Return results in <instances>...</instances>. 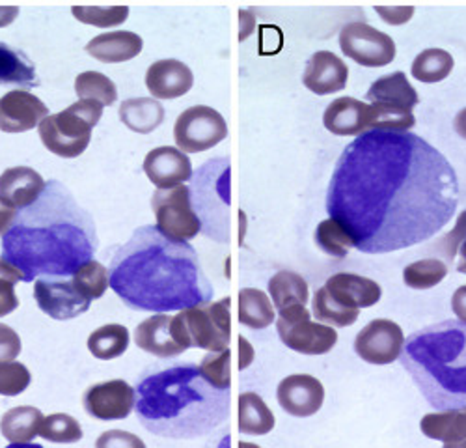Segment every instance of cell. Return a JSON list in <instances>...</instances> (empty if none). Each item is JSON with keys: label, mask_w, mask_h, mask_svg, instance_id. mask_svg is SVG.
I'll return each instance as SVG.
<instances>
[{"label": "cell", "mask_w": 466, "mask_h": 448, "mask_svg": "<svg viewBox=\"0 0 466 448\" xmlns=\"http://www.w3.org/2000/svg\"><path fill=\"white\" fill-rule=\"evenodd\" d=\"M459 181L435 146L409 131L373 129L341 152L327 211L357 250L386 254L431 239L451 220Z\"/></svg>", "instance_id": "obj_1"}, {"label": "cell", "mask_w": 466, "mask_h": 448, "mask_svg": "<svg viewBox=\"0 0 466 448\" xmlns=\"http://www.w3.org/2000/svg\"><path fill=\"white\" fill-rule=\"evenodd\" d=\"M108 282L122 301L142 312L167 314L213 299V286L192 245L140 227L112 256Z\"/></svg>", "instance_id": "obj_2"}, {"label": "cell", "mask_w": 466, "mask_h": 448, "mask_svg": "<svg viewBox=\"0 0 466 448\" xmlns=\"http://www.w3.org/2000/svg\"><path fill=\"white\" fill-rule=\"evenodd\" d=\"M96 250L94 217L56 179L17 213L3 236V256L23 273L25 282L37 277H71L94 260Z\"/></svg>", "instance_id": "obj_3"}, {"label": "cell", "mask_w": 466, "mask_h": 448, "mask_svg": "<svg viewBox=\"0 0 466 448\" xmlns=\"http://www.w3.org/2000/svg\"><path fill=\"white\" fill-rule=\"evenodd\" d=\"M140 424L168 439H198L218 430L229 417V389L215 387L200 364L151 366L135 387Z\"/></svg>", "instance_id": "obj_4"}, {"label": "cell", "mask_w": 466, "mask_h": 448, "mask_svg": "<svg viewBox=\"0 0 466 448\" xmlns=\"http://www.w3.org/2000/svg\"><path fill=\"white\" fill-rule=\"evenodd\" d=\"M421 396L437 411L466 407V323L446 320L412 332L400 355Z\"/></svg>", "instance_id": "obj_5"}, {"label": "cell", "mask_w": 466, "mask_h": 448, "mask_svg": "<svg viewBox=\"0 0 466 448\" xmlns=\"http://www.w3.org/2000/svg\"><path fill=\"white\" fill-rule=\"evenodd\" d=\"M229 305V297H224L220 301L209 299V301L179 311V314L172 318V327L179 344L185 350H226L231 339Z\"/></svg>", "instance_id": "obj_6"}, {"label": "cell", "mask_w": 466, "mask_h": 448, "mask_svg": "<svg viewBox=\"0 0 466 448\" xmlns=\"http://www.w3.org/2000/svg\"><path fill=\"white\" fill-rule=\"evenodd\" d=\"M279 312L277 331L280 341L289 350L304 355H325L336 346V329L327 323L312 321V314L304 305H291Z\"/></svg>", "instance_id": "obj_7"}, {"label": "cell", "mask_w": 466, "mask_h": 448, "mask_svg": "<svg viewBox=\"0 0 466 448\" xmlns=\"http://www.w3.org/2000/svg\"><path fill=\"white\" fill-rule=\"evenodd\" d=\"M157 229L177 241L194 239L202 232V220L192 206V195L187 185L179 183L170 189H157L151 199Z\"/></svg>", "instance_id": "obj_8"}, {"label": "cell", "mask_w": 466, "mask_h": 448, "mask_svg": "<svg viewBox=\"0 0 466 448\" xmlns=\"http://www.w3.org/2000/svg\"><path fill=\"white\" fill-rule=\"evenodd\" d=\"M37 129H40V138L51 154L73 159L85 154L92 140L94 126L69 105L58 115L46 117Z\"/></svg>", "instance_id": "obj_9"}, {"label": "cell", "mask_w": 466, "mask_h": 448, "mask_svg": "<svg viewBox=\"0 0 466 448\" xmlns=\"http://www.w3.org/2000/svg\"><path fill=\"white\" fill-rule=\"evenodd\" d=\"M228 137V124L220 112L197 105L181 112L174 126V138L187 154H200L215 148Z\"/></svg>", "instance_id": "obj_10"}, {"label": "cell", "mask_w": 466, "mask_h": 448, "mask_svg": "<svg viewBox=\"0 0 466 448\" xmlns=\"http://www.w3.org/2000/svg\"><path fill=\"white\" fill-rule=\"evenodd\" d=\"M341 53L366 67H384L396 58V44L388 34L364 21L349 23L339 32Z\"/></svg>", "instance_id": "obj_11"}, {"label": "cell", "mask_w": 466, "mask_h": 448, "mask_svg": "<svg viewBox=\"0 0 466 448\" xmlns=\"http://www.w3.org/2000/svg\"><path fill=\"white\" fill-rule=\"evenodd\" d=\"M35 303L53 320L66 321L85 314L92 299L85 297L66 277H37L34 284Z\"/></svg>", "instance_id": "obj_12"}, {"label": "cell", "mask_w": 466, "mask_h": 448, "mask_svg": "<svg viewBox=\"0 0 466 448\" xmlns=\"http://www.w3.org/2000/svg\"><path fill=\"white\" fill-rule=\"evenodd\" d=\"M405 334L396 321L373 320L357 334L355 351L370 364H390L400 359Z\"/></svg>", "instance_id": "obj_13"}, {"label": "cell", "mask_w": 466, "mask_h": 448, "mask_svg": "<svg viewBox=\"0 0 466 448\" xmlns=\"http://www.w3.org/2000/svg\"><path fill=\"white\" fill-rule=\"evenodd\" d=\"M85 409L97 421H124L135 409V389L124 380L97 383L85 392Z\"/></svg>", "instance_id": "obj_14"}, {"label": "cell", "mask_w": 466, "mask_h": 448, "mask_svg": "<svg viewBox=\"0 0 466 448\" xmlns=\"http://www.w3.org/2000/svg\"><path fill=\"white\" fill-rule=\"evenodd\" d=\"M277 398L286 413L306 419L316 415L323 407L325 389L323 383L308 373H293L280 382Z\"/></svg>", "instance_id": "obj_15"}, {"label": "cell", "mask_w": 466, "mask_h": 448, "mask_svg": "<svg viewBox=\"0 0 466 448\" xmlns=\"http://www.w3.org/2000/svg\"><path fill=\"white\" fill-rule=\"evenodd\" d=\"M49 117V107L28 90H12L0 97V129L25 133Z\"/></svg>", "instance_id": "obj_16"}, {"label": "cell", "mask_w": 466, "mask_h": 448, "mask_svg": "<svg viewBox=\"0 0 466 448\" xmlns=\"http://www.w3.org/2000/svg\"><path fill=\"white\" fill-rule=\"evenodd\" d=\"M144 172L157 189H170L192 178V165L181 149L161 146L146 156Z\"/></svg>", "instance_id": "obj_17"}, {"label": "cell", "mask_w": 466, "mask_h": 448, "mask_svg": "<svg viewBox=\"0 0 466 448\" xmlns=\"http://www.w3.org/2000/svg\"><path fill=\"white\" fill-rule=\"evenodd\" d=\"M347 64L330 51H318L306 62L302 75L304 87L318 96H329L347 87Z\"/></svg>", "instance_id": "obj_18"}, {"label": "cell", "mask_w": 466, "mask_h": 448, "mask_svg": "<svg viewBox=\"0 0 466 448\" xmlns=\"http://www.w3.org/2000/svg\"><path fill=\"white\" fill-rule=\"evenodd\" d=\"M194 85V75L181 60L167 58L149 66L146 73V87L157 99H176L185 96Z\"/></svg>", "instance_id": "obj_19"}, {"label": "cell", "mask_w": 466, "mask_h": 448, "mask_svg": "<svg viewBox=\"0 0 466 448\" xmlns=\"http://www.w3.org/2000/svg\"><path fill=\"white\" fill-rule=\"evenodd\" d=\"M371 107L355 97L334 99L323 115L327 131L338 137H360L370 131Z\"/></svg>", "instance_id": "obj_20"}, {"label": "cell", "mask_w": 466, "mask_h": 448, "mask_svg": "<svg viewBox=\"0 0 466 448\" xmlns=\"http://www.w3.org/2000/svg\"><path fill=\"white\" fill-rule=\"evenodd\" d=\"M172 318L168 314H155L144 320L135 331L137 346L159 359H174L185 353L187 350L176 339Z\"/></svg>", "instance_id": "obj_21"}, {"label": "cell", "mask_w": 466, "mask_h": 448, "mask_svg": "<svg viewBox=\"0 0 466 448\" xmlns=\"http://www.w3.org/2000/svg\"><path fill=\"white\" fill-rule=\"evenodd\" d=\"M325 288L336 301L357 311L377 305L382 295V290L375 280L353 273L332 275L325 282Z\"/></svg>", "instance_id": "obj_22"}, {"label": "cell", "mask_w": 466, "mask_h": 448, "mask_svg": "<svg viewBox=\"0 0 466 448\" xmlns=\"http://www.w3.org/2000/svg\"><path fill=\"white\" fill-rule=\"evenodd\" d=\"M46 179L30 167H14L0 176V197L14 208H26L40 199L46 189Z\"/></svg>", "instance_id": "obj_23"}, {"label": "cell", "mask_w": 466, "mask_h": 448, "mask_svg": "<svg viewBox=\"0 0 466 448\" xmlns=\"http://www.w3.org/2000/svg\"><path fill=\"white\" fill-rule=\"evenodd\" d=\"M420 430L425 437L441 441L448 448H466V407L425 415Z\"/></svg>", "instance_id": "obj_24"}, {"label": "cell", "mask_w": 466, "mask_h": 448, "mask_svg": "<svg viewBox=\"0 0 466 448\" xmlns=\"http://www.w3.org/2000/svg\"><path fill=\"white\" fill-rule=\"evenodd\" d=\"M142 37L135 32L118 30L101 34L86 46V53L99 62L116 64L127 62L140 55L142 51Z\"/></svg>", "instance_id": "obj_25"}, {"label": "cell", "mask_w": 466, "mask_h": 448, "mask_svg": "<svg viewBox=\"0 0 466 448\" xmlns=\"http://www.w3.org/2000/svg\"><path fill=\"white\" fill-rule=\"evenodd\" d=\"M366 99L370 103L400 107V108H407V110H412L420 103L416 90L412 88V85L409 83L407 75L403 71L388 73V75H384V77L377 79L370 87Z\"/></svg>", "instance_id": "obj_26"}, {"label": "cell", "mask_w": 466, "mask_h": 448, "mask_svg": "<svg viewBox=\"0 0 466 448\" xmlns=\"http://www.w3.org/2000/svg\"><path fill=\"white\" fill-rule=\"evenodd\" d=\"M122 122L138 135H147L165 122V108L157 99L135 97L120 105Z\"/></svg>", "instance_id": "obj_27"}, {"label": "cell", "mask_w": 466, "mask_h": 448, "mask_svg": "<svg viewBox=\"0 0 466 448\" xmlns=\"http://www.w3.org/2000/svg\"><path fill=\"white\" fill-rule=\"evenodd\" d=\"M42 423L44 415L40 409L21 405L6 411L3 421H0V432L12 444H26L40 433Z\"/></svg>", "instance_id": "obj_28"}, {"label": "cell", "mask_w": 466, "mask_h": 448, "mask_svg": "<svg viewBox=\"0 0 466 448\" xmlns=\"http://www.w3.org/2000/svg\"><path fill=\"white\" fill-rule=\"evenodd\" d=\"M0 85H17L25 88L40 85L35 79V67L30 58L3 42H0Z\"/></svg>", "instance_id": "obj_29"}, {"label": "cell", "mask_w": 466, "mask_h": 448, "mask_svg": "<svg viewBox=\"0 0 466 448\" xmlns=\"http://www.w3.org/2000/svg\"><path fill=\"white\" fill-rule=\"evenodd\" d=\"M275 428V415L256 392L239 396V432L245 435H267Z\"/></svg>", "instance_id": "obj_30"}, {"label": "cell", "mask_w": 466, "mask_h": 448, "mask_svg": "<svg viewBox=\"0 0 466 448\" xmlns=\"http://www.w3.org/2000/svg\"><path fill=\"white\" fill-rule=\"evenodd\" d=\"M239 321L254 331L267 329L275 321V309L267 293L256 288L239 291Z\"/></svg>", "instance_id": "obj_31"}, {"label": "cell", "mask_w": 466, "mask_h": 448, "mask_svg": "<svg viewBox=\"0 0 466 448\" xmlns=\"http://www.w3.org/2000/svg\"><path fill=\"white\" fill-rule=\"evenodd\" d=\"M268 293L279 311L291 305H306L309 299L306 280L293 271H279L268 280Z\"/></svg>", "instance_id": "obj_32"}, {"label": "cell", "mask_w": 466, "mask_h": 448, "mask_svg": "<svg viewBox=\"0 0 466 448\" xmlns=\"http://www.w3.org/2000/svg\"><path fill=\"white\" fill-rule=\"evenodd\" d=\"M453 64V56L448 51L425 49L414 58L410 73L416 81L433 85L450 77Z\"/></svg>", "instance_id": "obj_33"}, {"label": "cell", "mask_w": 466, "mask_h": 448, "mask_svg": "<svg viewBox=\"0 0 466 448\" xmlns=\"http://www.w3.org/2000/svg\"><path fill=\"white\" fill-rule=\"evenodd\" d=\"M127 346H129V331L118 323H110L96 329L88 339L90 353L101 361H110L124 355Z\"/></svg>", "instance_id": "obj_34"}, {"label": "cell", "mask_w": 466, "mask_h": 448, "mask_svg": "<svg viewBox=\"0 0 466 448\" xmlns=\"http://www.w3.org/2000/svg\"><path fill=\"white\" fill-rule=\"evenodd\" d=\"M312 314L318 318V321L332 327H349L359 320V311L349 309L339 301H336L325 286L319 288L314 295Z\"/></svg>", "instance_id": "obj_35"}, {"label": "cell", "mask_w": 466, "mask_h": 448, "mask_svg": "<svg viewBox=\"0 0 466 448\" xmlns=\"http://www.w3.org/2000/svg\"><path fill=\"white\" fill-rule=\"evenodd\" d=\"M448 275V268L439 258H423L403 270V280L412 290H430L441 284Z\"/></svg>", "instance_id": "obj_36"}, {"label": "cell", "mask_w": 466, "mask_h": 448, "mask_svg": "<svg viewBox=\"0 0 466 448\" xmlns=\"http://www.w3.org/2000/svg\"><path fill=\"white\" fill-rule=\"evenodd\" d=\"M75 92L81 99H97L105 107L114 105L118 99L116 85L99 71H85L75 81Z\"/></svg>", "instance_id": "obj_37"}, {"label": "cell", "mask_w": 466, "mask_h": 448, "mask_svg": "<svg viewBox=\"0 0 466 448\" xmlns=\"http://www.w3.org/2000/svg\"><path fill=\"white\" fill-rule=\"evenodd\" d=\"M316 243L323 252L334 258H345L349 250L355 247L351 236H349L347 230L332 217L319 222V227L316 230Z\"/></svg>", "instance_id": "obj_38"}, {"label": "cell", "mask_w": 466, "mask_h": 448, "mask_svg": "<svg viewBox=\"0 0 466 448\" xmlns=\"http://www.w3.org/2000/svg\"><path fill=\"white\" fill-rule=\"evenodd\" d=\"M71 280H73L75 288L79 290L85 297L92 299V301L94 299L103 297V293L110 286L108 270L96 260H90V261H86V264H83L71 275Z\"/></svg>", "instance_id": "obj_39"}, {"label": "cell", "mask_w": 466, "mask_h": 448, "mask_svg": "<svg viewBox=\"0 0 466 448\" xmlns=\"http://www.w3.org/2000/svg\"><path fill=\"white\" fill-rule=\"evenodd\" d=\"M371 107V118H370V131L382 129V131H409L416 126V118L412 110L400 108V107H388V105H370Z\"/></svg>", "instance_id": "obj_40"}, {"label": "cell", "mask_w": 466, "mask_h": 448, "mask_svg": "<svg viewBox=\"0 0 466 448\" xmlns=\"http://www.w3.org/2000/svg\"><path fill=\"white\" fill-rule=\"evenodd\" d=\"M37 435L51 443H76L83 439V428L79 421L73 419L71 415L55 413V415L44 417L40 433Z\"/></svg>", "instance_id": "obj_41"}, {"label": "cell", "mask_w": 466, "mask_h": 448, "mask_svg": "<svg viewBox=\"0 0 466 448\" xmlns=\"http://www.w3.org/2000/svg\"><path fill=\"white\" fill-rule=\"evenodd\" d=\"M23 280V273L0 256V318L12 314L19 307V299L15 295V284Z\"/></svg>", "instance_id": "obj_42"}, {"label": "cell", "mask_w": 466, "mask_h": 448, "mask_svg": "<svg viewBox=\"0 0 466 448\" xmlns=\"http://www.w3.org/2000/svg\"><path fill=\"white\" fill-rule=\"evenodd\" d=\"M75 19L81 23L94 25L97 28H110L118 26L127 21L129 8L127 6H110V8H85V6H75L71 10Z\"/></svg>", "instance_id": "obj_43"}, {"label": "cell", "mask_w": 466, "mask_h": 448, "mask_svg": "<svg viewBox=\"0 0 466 448\" xmlns=\"http://www.w3.org/2000/svg\"><path fill=\"white\" fill-rule=\"evenodd\" d=\"M229 359L231 353L229 350H220V351H209L202 362L200 370L204 376L218 389L228 391L231 387V368H229Z\"/></svg>", "instance_id": "obj_44"}, {"label": "cell", "mask_w": 466, "mask_h": 448, "mask_svg": "<svg viewBox=\"0 0 466 448\" xmlns=\"http://www.w3.org/2000/svg\"><path fill=\"white\" fill-rule=\"evenodd\" d=\"M30 382V370L23 362H0V394L3 396H17L25 392Z\"/></svg>", "instance_id": "obj_45"}, {"label": "cell", "mask_w": 466, "mask_h": 448, "mask_svg": "<svg viewBox=\"0 0 466 448\" xmlns=\"http://www.w3.org/2000/svg\"><path fill=\"white\" fill-rule=\"evenodd\" d=\"M466 239V211H462L457 219V224L455 229L446 234L442 238V241L439 243V249L442 250V256L448 260V261H453V258L457 256V250L461 247V243Z\"/></svg>", "instance_id": "obj_46"}, {"label": "cell", "mask_w": 466, "mask_h": 448, "mask_svg": "<svg viewBox=\"0 0 466 448\" xmlns=\"http://www.w3.org/2000/svg\"><path fill=\"white\" fill-rule=\"evenodd\" d=\"M21 353V339L19 334L5 325L0 323V362H8L17 359Z\"/></svg>", "instance_id": "obj_47"}, {"label": "cell", "mask_w": 466, "mask_h": 448, "mask_svg": "<svg viewBox=\"0 0 466 448\" xmlns=\"http://www.w3.org/2000/svg\"><path fill=\"white\" fill-rule=\"evenodd\" d=\"M375 12L380 15V19L388 25H405L407 21L412 19L414 8L412 6H377Z\"/></svg>", "instance_id": "obj_48"}, {"label": "cell", "mask_w": 466, "mask_h": 448, "mask_svg": "<svg viewBox=\"0 0 466 448\" xmlns=\"http://www.w3.org/2000/svg\"><path fill=\"white\" fill-rule=\"evenodd\" d=\"M106 444H126V446L137 444V446H140V448L144 446V443H142L140 439L129 435L127 432H118V430L106 432V435H103V437L97 441V446H99V448H101V446H106Z\"/></svg>", "instance_id": "obj_49"}, {"label": "cell", "mask_w": 466, "mask_h": 448, "mask_svg": "<svg viewBox=\"0 0 466 448\" xmlns=\"http://www.w3.org/2000/svg\"><path fill=\"white\" fill-rule=\"evenodd\" d=\"M17 217L15 208L0 197V236H5Z\"/></svg>", "instance_id": "obj_50"}, {"label": "cell", "mask_w": 466, "mask_h": 448, "mask_svg": "<svg viewBox=\"0 0 466 448\" xmlns=\"http://www.w3.org/2000/svg\"><path fill=\"white\" fill-rule=\"evenodd\" d=\"M451 311L453 314H457L461 321L466 323V286H461L455 290L451 297Z\"/></svg>", "instance_id": "obj_51"}, {"label": "cell", "mask_w": 466, "mask_h": 448, "mask_svg": "<svg viewBox=\"0 0 466 448\" xmlns=\"http://www.w3.org/2000/svg\"><path fill=\"white\" fill-rule=\"evenodd\" d=\"M453 129H455V133H457L461 138L466 140V108H462V110L457 112V117H455V120H453Z\"/></svg>", "instance_id": "obj_52"}, {"label": "cell", "mask_w": 466, "mask_h": 448, "mask_svg": "<svg viewBox=\"0 0 466 448\" xmlns=\"http://www.w3.org/2000/svg\"><path fill=\"white\" fill-rule=\"evenodd\" d=\"M19 14V8H12V6H3L0 8V26L10 25Z\"/></svg>", "instance_id": "obj_53"}, {"label": "cell", "mask_w": 466, "mask_h": 448, "mask_svg": "<svg viewBox=\"0 0 466 448\" xmlns=\"http://www.w3.org/2000/svg\"><path fill=\"white\" fill-rule=\"evenodd\" d=\"M241 342V368H247L250 362H252V357H254V351L250 350V346H248V342L245 341V339H241L239 341Z\"/></svg>", "instance_id": "obj_54"}, {"label": "cell", "mask_w": 466, "mask_h": 448, "mask_svg": "<svg viewBox=\"0 0 466 448\" xmlns=\"http://www.w3.org/2000/svg\"><path fill=\"white\" fill-rule=\"evenodd\" d=\"M457 254H459V260H457V271H459V273H462V275H466V239L461 243V247H459Z\"/></svg>", "instance_id": "obj_55"}]
</instances>
